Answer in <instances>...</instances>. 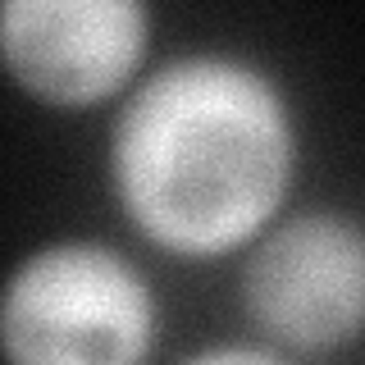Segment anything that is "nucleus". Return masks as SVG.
Masks as SVG:
<instances>
[{
	"instance_id": "1",
	"label": "nucleus",
	"mask_w": 365,
	"mask_h": 365,
	"mask_svg": "<svg viewBox=\"0 0 365 365\" xmlns=\"http://www.w3.org/2000/svg\"><path fill=\"white\" fill-rule=\"evenodd\" d=\"M292 174L283 96L224 55L165 64L114 128V187L151 242L178 256L242 247Z\"/></svg>"
},
{
	"instance_id": "3",
	"label": "nucleus",
	"mask_w": 365,
	"mask_h": 365,
	"mask_svg": "<svg viewBox=\"0 0 365 365\" xmlns=\"http://www.w3.org/2000/svg\"><path fill=\"white\" fill-rule=\"evenodd\" d=\"M247 311L292 347H338L365 329V233L338 215H302L247 265Z\"/></svg>"
},
{
	"instance_id": "4",
	"label": "nucleus",
	"mask_w": 365,
	"mask_h": 365,
	"mask_svg": "<svg viewBox=\"0 0 365 365\" xmlns=\"http://www.w3.org/2000/svg\"><path fill=\"white\" fill-rule=\"evenodd\" d=\"M9 73L51 106L110 96L137 68L146 14L133 0H9L0 19Z\"/></svg>"
},
{
	"instance_id": "5",
	"label": "nucleus",
	"mask_w": 365,
	"mask_h": 365,
	"mask_svg": "<svg viewBox=\"0 0 365 365\" xmlns=\"http://www.w3.org/2000/svg\"><path fill=\"white\" fill-rule=\"evenodd\" d=\"M187 365H283V361L265 356V351H247V347H224V351H205V356Z\"/></svg>"
},
{
	"instance_id": "2",
	"label": "nucleus",
	"mask_w": 365,
	"mask_h": 365,
	"mask_svg": "<svg viewBox=\"0 0 365 365\" xmlns=\"http://www.w3.org/2000/svg\"><path fill=\"white\" fill-rule=\"evenodd\" d=\"M151 329V288L96 242L46 247L23 260L0 315L9 365H142Z\"/></svg>"
}]
</instances>
